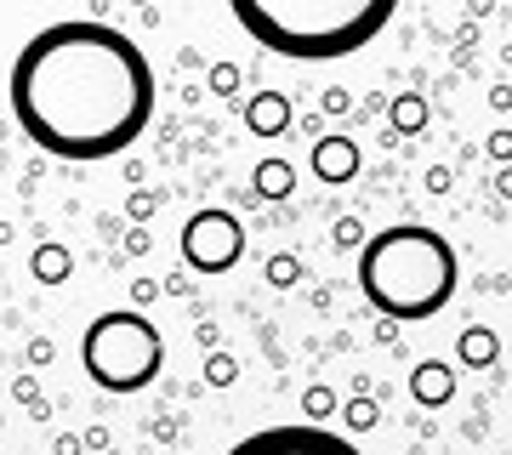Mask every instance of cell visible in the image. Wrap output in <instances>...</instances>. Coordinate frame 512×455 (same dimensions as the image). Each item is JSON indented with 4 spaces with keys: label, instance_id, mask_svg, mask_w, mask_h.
I'll return each instance as SVG.
<instances>
[{
    "label": "cell",
    "instance_id": "e0dca14e",
    "mask_svg": "<svg viewBox=\"0 0 512 455\" xmlns=\"http://www.w3.org/2000/svg\"><path fill=\"white\" fill-rule=\"evenodd\" d=\"M348 416L359 421V427H370V421H376V404H370V399H359V404H353V410H348Z\"/></svg>",
    "mask_w": 512,
    "mask_h": 455
},
{
    "label": "cell",
    "instance_id": "2e32d148",
    "mask_svg": "<svg viewBox=\"0 0 512 455\" xmlns=\"http://www.w3.org/2000/svg\"><path fill=\"white\" fill-rule=\"evenodd\" d=\"M211 382H234V359H222L217 353V359H211Z\"/></svg>",
    "mask_w": 512,
    "mask_h": 455
},
{
    "label": "cell",
    "instance_id": "ba28073f",
    "mask_svg": "<svg viewBox=\"0 0 512 455\" xmlns=\"http://www.w3.org/2000/svg\"><path fill=\"white\" fill-rule=\"evenodd\" d=\"M410 387H416V399H421V404H444L456 382H450V364H421Z\"/></svg>",
    "mask_w": 512,
    "mask_h": 455
},
{
    "label": "cell",
    "instance_id": "9a60e30c",
    "mask_svg": "<svg viewBox=\"0 0 512 455\" xmlns=\"http://www.w3.org/2000/svg\"><path fill=\"white\" fill-rule=\"evenodd\" d=\"M268 279H274V285H291V279H296V262H291V256L268 262Z\"/></svg>",
    "mask_w": 512,
    "mask_h": 455
},
{
    "label": "cell",
    "instance_id": "9c48e42d",
    "mask_svg": "<svg viewBox=\"0 0 512 455\" xmlns=\"http://www.w3.org/2000/svg\"><path fill=\"white\" fill-rule=\"evenodd\" d=\"M256 188L274 194V200H285V194H291V165L285 160H262L256 165Z\"/></svg>",
    "mask_w": 512,
    "mask_h": 455
},
{
    "label": "cell",
    "instance_id": "3957f363",
    "mask_svg": "<svg viewBox=\"0 0 512 455\" xmlns=\"http://www.w3.org/2000/svg\"><path fill=\"white\" fill-rule=\"evenodd\" d=\"M456 251H450V239L433 234V228H416V222H404V228H382L376 239H365V251H359V291L365 302L382 319H433V313L456 296Z\"/></svg>",
    "mask_w": 512,
    "mask_h": 455
},
{
    "label": "cell",
    "instance_id": "52a82bcc",
    "mask_svg": "<svg viewBox=\"0 0 512 455\" xmlns=\"http://www.w3.org/2000/svg\"><path fill=\"white\" fill-rule=\"evenodd\" d=\"M245 120H251L256 137H279V131L291 126V97H279V91H262L251 109H245Z\"/></svg>",
    "mask_w": 512,
    "mask_h": 455
},
{
    "label": "cell",
    "instance_id": "277c9868",
    "mask_svg": "<svg viewBox=\"0 0 512 455\" xmlns=\"http://www.w3.org/2000/svg\"><path fill=\"white\" fill-rule=\"evenodd\" d=\"M80 364H86V376L97 387H109V393H143L154 376H160L165 364V342L154 319L143 313H103L92 319L86 330V342H80Z\"/></svg>",
    "mask_w": 512,
    "mask_h": 455
},
{
    "label": "cell",
    "instance_id": "5bb4252c",
    "mask_svg": "<svg viewBox=\"0 0 512 455\" xmlns=\"http://www.w3.org/2000/svg\"><path fill=\"white\" fill-rule=\"evenodd\" d=\"M302 410H308V416H313V421H325V416H330V410H336V393H330V387H313L308 399H302Z\"/></svg>",
    "mask_w": 512,
    "mask_h": 455
},
{
    "label": "cell",
    "instance_id": "6da1fadb",
    "mask_svg": "<svg viewBox=\"0 0 512 455\" xmlns=\"http://www.w3.org/2000/svg\"><path fill=\"white\" fill-rule=\"evenodd\" d=\"M6 97L35 148L57 160H114L154 120V69L126 29L69 18L29 35Z\"/></svg>",
    "mask_w": 512,
    "mask_h": 455
},
{
    "label": "cell",
    "instance_id": "5b68a950",
    "mask_svg": "<svg viewBox=\"0 0 512 455\" xmlns=\"http://www.w3.org/2000/svg\"><path fill=\"white\" fill-rule=\"evenodd\" d=\"M245 256V228L228 211H194L183 228V262L200 273H228Z\"/></svg>",
    "mask_w": 512,
    "mask_h": 455
},
{
    "label": "cell",
    "instance_id": "30bf717a",
    "mask_svg": "<svg viewBox=\"0 0 512 455\" xmlns=\"http://www.w3.org/2000/svg\"><path fill=\"white\" fill-rule=\"evenodd\" d=\"M35 279H46V285H63V279H69V251L40 245V251H35Z\"/></svg>",
    "mask_w": 512,
    "mask_h": 455
},
{
    "label": "cell",
    "instance_id": "4fadbf2b",
    "mask_svg": "<svg viewBox=\"0 0 512 455\" xmlns=\"http://www.w3.org/2000/svg\"><path fill=\"white\" fill-rule=\"evenodd\" d=\"M421 120H427V103H421V97H404L399 109H393V126L399 131H416Z\"/></svg>",
    "mask_w": 512,
    "mask_h": 455
},
{
    "label": "cell",
    "instance_id": "7c38bea8",
    "mask_svg": "<svg viewBox=\"0 0 512 455\" xmlns=\"http://www.w3.org/2000/svg\"><path fill=\"white\" fill-rule=\"evenodd\" d=\"M490 353H495L490 330H467V342H461V359H467V364H484Z\"/></svg>",
    "mask_w": 512,
    "mask_h": 455
},
{
    "label": "cell",
    "instance_id": "8fae6325",
    "mask_svg": "<svg viewBox=\"0 0 512 455\" xmlns=\"http://www.w3.org/2000/svg\"><path fill=\"white\" fill-rule=\"evenodd\" d=\"M256 444H342V438H325V433H313V427H274V433H262Z\"/></svg>",
    "mask_w": 512,
    "mask_h": 455
},
{
    "label": "cell",
    "instance_id": "7a4b0ae2",
    "mask_svg": "<svg viewBox=\"0 0 512 455\" xmlns=\"http://www.w3.org/2000/svg\"><path fill=\"white\" fill-rule=\"evenodd\" d=\"M228 12L256 46L296 63L353 57L382 35L399 0H228Z\"/></svg>",
    "mask_w": 512,
    "mask_h": 455
},
{
    "label": "cell",
    "instance_id": "8992f818",
    "mask_svg": "<svg viewBox=\"0 0 512 455\" xmlns=\"http://www.w3.org/2000/svg\"><path fill=\"white\" fill-rule=\"evenodd\" d=\"M313 171H319V182H353V171H359L353 137H319L313 143Z\"/></svg>",
    "mask_w": 512,
    "mask_h": 455
}]
</instances>
